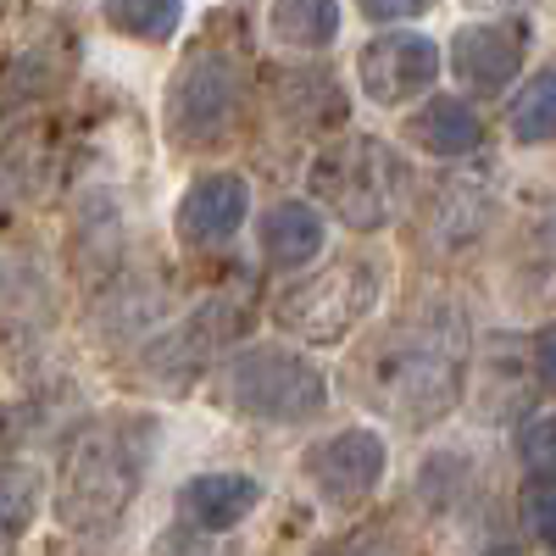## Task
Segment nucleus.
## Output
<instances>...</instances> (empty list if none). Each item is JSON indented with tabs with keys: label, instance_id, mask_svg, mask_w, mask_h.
I'll list each match as a JSON object with an SVG mask.
<instances>
[{
	"label": "nucleus",
	"instance_id": "6",
	"mask_svg": "<svg viewBox=\"0 0 556 556\" xmlns=\"http://www.w3.org/2000/svg\"><path fill=\"white\" fill-rule=\"evenodd\" d=\"M240 62L228 51H195L184 56V67L173 73L167 84V101H162V117H167V139L184 151H206L217 146V139H228V128H235L240 117Z\"/></svg>",
	"mask_w": 556,
	"mask_h": 556
},
{
	"label": "nucleus",
	"instance_id": "9",
	"mask_svg": "<svg viewBox=\"0 0 556 556\" xmlns=\"http://www.w3.org/2000/svg\"><path fill=\"white\" fill-rule=\"evenodd\" d=\"M529 23L523 17H495V23H468V28H456L451 39V67L456 78L473 89L479 101L501 96L506 84H513L529 62Z\"/></svg>",
	"mask_w": 556,
	"mask_h": 556
},
{
	"label": "nucleus",
	"instance_id": "1",
	"mask_svg": "<svg viewBox=\"0 0 556 556\" xmlns=\"http://www.w3.org/2000/svg\"><path fill=\"white\" fill-rule=\"evenodd\" d=\"M156 429H162L156 417L134 406L101 412L84 429H73L56 479V518L67 534H112L123 523V513L151 473Z\"/></svg>",
	"mask_w": 556,
	"mask_h": 556
},
{
	"label": "nucleus",
	"instance_id": "18",
	"mask_svg": "<svg viewBox=\"0 0 556 556\" xmlns=\"http://www.w3.org/2000/svg\"><path fill=\"white\" fill-rule=\"evenodd\" d=\"M490 217V195H479L473 184H451L440 195V212H434V228L445 240H473Z\"/></svg>",
	"mask_w": 556,
	"mask_h": 556
},
{
	"label": "nucleus",
	"instance_id": "19",
	"mask_svg": "<svg viewBox=\"0 0 556 556\" xmlns=\"http://www.w3.org/2000/svg\"><path fill=\"white\" fill-rule=\"evenodd\" d=\"M518 513H523V529H529V534H540V540L556 545V479H551V473H534V479L523 484Z\"/></svg>",
	"mask_w": 556,
	"mask_h": 556
},
{
	"label": "nucleus",
	"instance_id": "10",
	"mask_svg": "<svg viewBox=\"0 0 556 556\" xmlns=\"http://www.w3.org/2000/svg\"><path fill=\"white\" fill-rule=\"evenodd\" d=\"M251 217V184L240 173H201L178 195L173 228L190 251H223Z\"/></svg>",
	"mask_w": 556,
	"mask_h": 556
},
{
	"label": "nucleus",
	"instance_id": "8",
	"mask_svg": "<svg viewBox=\"0 0 556 556\" xmlns=\"http://www.w3.org/2000/svg\"><path fill=\"white\" fill-rule=\"evenodd\" d=\"M356 78H362V96L374 106H401L440 78V51L429 34H379L362 45Z\"/></svg>",
	"mask_w": 556,
	"mask_h": 556
},
{
	"label": "nucleus",
	"instance_id": "12",
	"mask_svg": "<svg viewBox=\"0 0 556 556\" xmlns=\"http://www.w3.org/2000/svg\"><path fill=\"white\" fill-rule=\"evenodd\" d=\"M406 139L429 156H468L484 139V123L462 96H434L406 117Z\"/></svg>",
	"mask_w": 556,
	"mask_h": 556
},
{
	"label": "nucleus",
	"instance_id": "15",
	"mask_svg": "<svg viewBox=\"0 0 556 556\" xmlns=\"http://www.w3.org/2000/svg\"><path fill=\"white\" fill-rule=\"evenodd\" d=\"M101 17L112 34L139 45H167L184 23V0H101Z\"/></svg>",
	"mask_w": 556,
	"mask_h": 556
},
{
	"label": "nucleus",
	"instance_id": "21",
	"mask_svg": "<svg viewBox=\"0 0 556 556\" xmlns=\"http://www.w3.org/2000/svg\"><path fill=\"white\" fill-rule=\"evenodd\" d=\"M367 23H406V17H424L434 12L440 0H356Z\"/></svg>",
	"mask_w": 556,
	"mask_h": 556
},
{
	"label": "nucleus",
	"instance_id": "22",
	"mask_svg": "<svg viewBox=\"0 0 556 556\" xmlns=\"http://www.w3.org/2000/svg\"><path fill=\"white\" fill-rule=\"evenodd\" d=\"M534 374H540L545 390H556V323L534 334Z\"/></svg>",
	"mask_w": 556,
	"mask_h": 556
},
{
	"label": "nucleus",
	"instance_id": "11",
	"mask_svg": "<svg viewBox=\"0 0 556 556\" xmlns=\"http://www.w3.org/2000/svg\"><path fill=\"white\" fill-rule=\"evenodd\" d=\"M256 506H262V479H251V473H195L178 490V518L201 534L240 529Z\"/></svg>",
	"mask_w": 556,
	"mask_h": 556
},
{
	"label": "nucleus",
	"instance_id": "4",
	"mask_svg": "<svg viewBox=\"0 0 556 556\" xmlns=\"http://www.w3.org/2000/svg\"><path fill=\"white\" fill-rule=\"evenodd\" d=\"M379 295H384V267L374 256H340L329 267L306 273L301 285H290L273 301V317L301 345H340L374 317Z\"/></svg>",
	"mask_w": 556,
	"mask_h": 556
},
{
	"label": "nucleus",
	"instance_id": "7",
	"mask_svg": "<svg viewBox=\"0 0 556 556\" xmlns=\"http://www.w3.org/2000/svg\"><path fill=\"white\" fill-rule=\"evenodd\" d=\"M384 462H390L384 434H374V429H345V434L317 440V445L301 456V473H306V484L329 501V506H356V501H367V495L379 490Z\"/></svg>",
	"mask_w": 556,
	"mask_h": 556
},
{
	"label": "nucleus",
	"instance_id": "20",
	"mask_svg": "<svg viewBox=\"0 0 556 556\" xmlns=\"http://www.w3.org/2000/svg\"><path fill=\"white\" fill-rule=\"evenodd\" d=\"M518 456L529 462L534 473H556V412H545V417H534V424H523Z\"/></svg>",
	"mask_w": 556,
	"mask_h": 556
},
{
	"label": "nucleus",
	"instance_id": "5",
	"mask_svg": "<svg viewBox=\"0 0 556 556\" xmlns=\"http://www.w3.org/2000/svg\"><path fill=\"white\" fill-rule=\"evenodd\" d=\"M217 395L256 417V424H312L329 406V379L323 367L301 351L285 345H245L240 356L223 362L217 374Z\"/></svg>",
	"mask_w": 556,
	"mask_h": 556
},
{
	"label": "nucleus",
	"instance_id": "3",
	"mask_svg": "<svg viewBox=\"0 0 556 556\" xmlns=\"http://www.w3.org/2000/svg\"><path fill=\"white\" fill-rule=\"evenodd\" d=\"M312 195L329 206L345 228L356 235H374V228H390L406 212L412 195V173L406 162L374 134H345L329 151H317L312 162Z\"/></svg>",
	"mask_w": 556,
	"mask_h": 556
},
{
	"label": "nucleus",
	"instance_id": "17",
	"mask_svg": "<svg viewBox=\"0 0 556 556\" xmlns=\"http://www.w3.org/2000/svg\"><path fill=\"white\" fill-rule=\"evenodd\" d=\"M506 123H513L518 146H545V139H556V67H540V73L518 89Z\"/></svg>",
	"mask_w": 556,
	"mask_h": 556
},
{
	"label": "nucleus",
	"instance_id": "2",
	"mask_svg": "<svg viewBox=\"0 0 556 556\" xmlns=\"http://www.w3.org/2000/svg\"><path fill=\"white\" fill-rule=\"evenodd\" d=\"M462 362H468V329L451 306L406 317L374 356V401L395 424L429 429L462 395Z\"/></svg>",
	"mask_w": 556,
	"mask_h": 556
},
{
	"label": "nucleus",
	"instance_id": "13",
	"mask_svg": "<svg viewBox=\"0 0 556 556\" xmlns=\"http://www.w3.org/2000/svg\"><path fill=\"white\" fill-rule=\"evenodd\" d=\"M323 245H329V223L306 201H278L262 217V251L273 267H306L312 256H323Z\"/></svg>",
	"mask_w": 556,
	"mask_h": 556
},
{
	"label": "nucleus",
	"instance_id": "14",
	"mask_svg": "<svg viewBox=\"0 0 556 556\" xmlns=\"http://www.w3.org/2000/svg\"><path fill=\"white\" fill-rule=\"evenodd\" d=\"M267 34L290 51H323L340 34V0H273Z\"/></svg>",
	"mask_w": 556,
	"mask_h": 556
},
{
	"label": "nucleus",
	"instance_id": "16",
	"mask_svg": "<svg viewBox=\"0 0 556 556\" xmlns=\"http://www.w3.org/2000/svg\"><path fill=\"white\" fill-rule=\"evenodd\" d=\"M45 506V479L28 462H0V545H17Z\"/></svg>",
	"mask_w": 556,
	"mask_h": 556
}]
</instances>
